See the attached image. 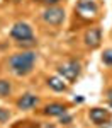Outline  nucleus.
I'll list each match as a JSON object with an SVG mask.
<instances>
[{
    "label": "nucleus",
    "mask_w": 112,
    "mask_h": 128,
    "mask_svg": "<svg viewBox=\"0 0 112 128\" xmlns=\"http://www.w3.org/2000/svg\"><path fill=\"white\" fill-rule=\"evenodd\" d=\"M37 58V55L32 51V50H26V51H20V53H14L9 58V67L10 70L19 75V77H24L32 72V67H34V62Z\"/></svg>",
    "instance_id": "obj_1"
},
{
    "label": "nucleus",
    "mask_w": 112,
    "mask_h": 128,
    "mask_svg": "<svg viewBox=\"0 0 112 128\" xmlns=\"http://www.w3.org/2000/svg\"><path fill=\"white\" fill-rule=\"evenodd\" d=\"M80 72H81V65H80V62H76V60H70V62L63 63L61 67H58L60 77H63L68 84H73L75 80L78 79Z\"/></svg>",
    "instance_id": "obj_2"
},
{
    "label": "nucleus",
    "mask_w": 112,
    "mask_h": 128,
    "mask_svg": "<svg viewBox=\"0 0 112 128\" xmlns=\"http://www.w3.org/2000/svg\"><path fill=\"white\" fill-rule=\"evenodd\" d=\"M42 19L49 26H60L65 20V10L58 5H49L48 9L42 12Z\"/></svg>",
    "instance_id": "obj_3"
},
{
    "label": "nucleus",
    "mask_w": 112,
    "mask_h": 128,
    "mask_svg": "<svg viewBox=\"0 0 112 128\" xmlns=\"http://www.w3.org/2000/svg\"><path fill=\"white\" fill-rule=\"evenodd\" d=\"M76 12L83 19H93L99 12V7L93 0H78L76 4Z\"/></svg>",
    "instance_id": "obj_4"
},
{
    "label": "nucleus",
    "mask_w": 112,
    "mask_h": 128,
    "mask_svg": "<svg viewBox=\"0 0 112 128\" xmlns=\"http://www.w3.org/2000/svg\"><path fill=\"white\" fill-rule=\"evenodd\" d=\"M10 36L17 41H24V40H31L32 36V28L27 22H15L10 29Z\"/></svg>",
    "instance_id": "obj_5"
},
{
    "label": "nucleus",
    "mask_w": 112,
    "mask_h": 128,
    "mask_svg": "<svg viewBox=\"0 0 112 128\" xmlns=\"http://www.w3.org/2000/svg\"><path fill=\"white\" fill-rule=\"evenodd\" d=\"M83 41L88 48H99L100 46V41H102V34H100V29L99 28H90V29L85 32L83 36Z\"/></svg>",
    "instance_id": "obj_6"
},
{
    "label": "nucleus",
    "mask_w": 112,
    "mask_h": 128,
    "mask_svg": "<svg viewBox=\"0 0 112 128\" xmlns=\"http://www.w3.org/2000/svg\"><path fill=\"white\" fill-rule=\"evenodd\" d=\"M37 102H39V99L37 96H34V94H22L19 99H17V108L22 109V111H27V109H32L37 106Z\"/></svg>",
    "instance_id": "obj_7"
},
{
    "label": "nucleus",
    "mask_w": 112,
    "mask_h": 128,
    "mask_svg": "<svg viewBox=\"0 0 112 128\" xmlns=\"http://www.w3.org/2000/svg\"><path fill=\"white\" fill-rule=\"evenodd\" d=\"M109 118H111V114H109V111H107V109L93 108L90 111V120L95 123V125H102V123L109 121Z\"/></svg>",
    "instance_id": "obj_8"
},
{
    "label": "nucleus",
    "mask_w": 112,
    "mask_h": 128,
    "mask_svg": "<svg viewBox=\"0 0 112 128\" xmlns=\"http://www.w3.org/2000/svg\"><path fill=\"white\" fill-rule=\"evenodd\" d=\"M44 114H48V116H63V114H66V106L61 104V102H51L44 108Z\"/></svg>",
    "instance_id": "obj_9"
},
{
    "label": "nucleus",
    "mask_w": 112,
    "mask_h": 128,
    "mask_svg": "<svg viewBox=\"0 0 112 128\" xmlns=\"http://www.w3.org/2000/svg\"><path fill=\"white\" fill-rule=\"evenodd\" d=\"M46 84H48V87L53 89L54 92H63V90H66V84H65V79L63 77H48L46 80Z\"/></svg>",
    "instance_id": "obj_10"
},
{
    "label": "nucleus",
    "mask_w": 112,
    "mask_h": 128,
    "mask_svg": "<svg viewBox=\"0 0 112 128\" xmlns=\"http://www.w3.org/2000/svg\"><path fill=\"white\" fill-rule=\"evenodd\" d=\"M10 92H12L10 82L5 79H0V98H7V96H10Z\"/></svg>",
    "instance_id": "obj_11"
},
{
    "label": "nucleus",
    "mask_w": 112,
    "mask_h": 128,
    "mask_svg": "<svg viewBox=\"0 0 112 128\" xmlns=\"http://www.w3.org/2000/svg\"><path fill=\"white\" fill-rule=\"evenodd\" d=\"M102 62H104L105 65H112V48L105 50V51L102 53Z\"/></svg>",
    "instance_id": "obj_12"
},
{
    "label": "nucleus",
    "mask_w": 112,
    "mask_h": 128,
    "mask_svg": "<svg viewBox=\"0 0 112 128\" xmlns=\"http://www.w3.org/2000/svg\"><path fill=\"white\" fill-rule=\"evenodd\" d=\"M9 118H10V113L7 111V109L0 108V125L5 123V121H9Z\"/></svg>",
    "instance_id": "obj_13"
},
{
    "label": "nucleus",
    "mask_w": 112,
    "mask_h": 128,
    "mask_svg": "<svg viewBox=\"0 0 112 128\" xmlns=\"http://www.w3.org/2000/svg\"><path fill=\"white\" fill-rule=\"evenodd\" d=\"M17 44H19V46H22V48H26V46H27V48H29V46H34V44H36V40H34V38H31V40L17 41Z\"/></svg>",
    "instance_id": "obj_14"
},
{
    "label": "nucleus",
    "mask_w": 112,
    "mask_h": 128,
    "mask_svg": "<svg viewBox=\"0 0 112 128\" xmlns=\"http://www.w3.org/2000/svg\"><path fill=\"white\" fill-rule=\"evenodd\" d=\"M37 2H42V4H46V5H56L60 0H37Z\"/></svg>",
    "instance_id": "obj_15"
},
{
    "label": "nucleus",
    "mask_w": 112,
    "mask_h": 128,
    "mask_svg": "<svg viewBox=\"0 0 112 128\" xmlns=\"http://www.w3.org/2000/svg\"><path fill=\"white\" fill-rule=\"evenodd\" d=\"M107 98H109V104H111V108H112V89L107 92Z\"/></svg>",
    "instance_id": "obj_16"
},
{
    "label": "nucleus",
    "mask_w": 112,
    "mask_h": 128,
    "mask_svg": "<svg viewBox=\"0 0 112 128\" xmlns=\"http://www.w3.org/2000/svg\"><path fill=\"white\" fill-rule=\"evenodd\" d=\"M14 2H19V0H14Z\"/></svg>",
    "instance_id": "obj_17"
}]
</instances>
